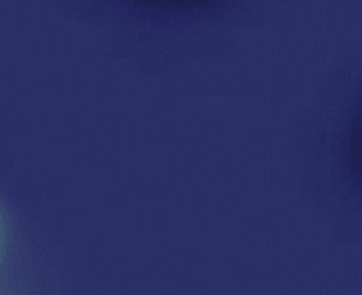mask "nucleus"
<instances>
[{"label":"nucleus","instance_id":"1","mask_svg":"<svg viewBox=\"0 0 362 295\" xmlns=\"http://www.w3.org/2000/svg\"><path fill=\"white\" fill-rule=\"evenodd\" d=\"M0 245H2V230H0Z\"/></svg>","mask_w":362,"mask_h":295}]
</instances>
